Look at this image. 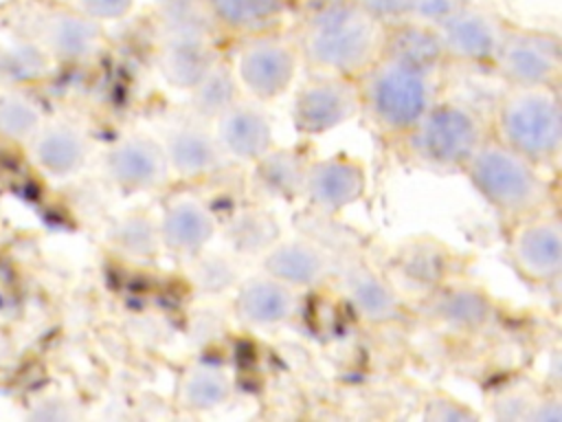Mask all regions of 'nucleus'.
I'll list each match as a JSON object with an SVG mask.
<instances>
[{
  "instance_id": "1",
  "label": "nucleus",
  "mask_w": 562,
  "mask_h": 422,
  "mask_svg": "<svg viewBox=\"0 0 562 422\" xmlns=\"http://www.w3.org/2000/svg\"><path fill=\"white\" fill-rule=\"evenodd\" d=\"M290 31L303 66L358 79L380 57L386 24L356 0H314L299 9Z\"/></svg>"
},
{
  "instance_id": "2",
  "label": "nucleus",
  "mask_w": 562,
  "mask_h": 422,
  "mask_svg": "<svg viewBox=\"0 0 562 422\" xmlns=\"http://www.w3.org/2000/svg\"><path fill=\"white\" fill-rule=\"evenodd\" d=\"M439 75L441 70L380 53V57L356 79L360 114L375 132L397 141L441 97Z\"/></svg>"
},
{
  "instance_id": "3",
  "label": "nucleus",
  "mask_w": 562,
  "mask_h": 422,
  "mask_svg": "<svg viewBox=\"0 0 562 422\" xmlns=\"http://www.w3.org/2000/svg\"><path fill=\"white\" fill-rule=\"evenodd\" d=\"M461 171L474 191L509 222L551 207L553 187L547 169L494 136L479 145Z\"/></svg>"
},
{
  "instance_id": "4",
  "label": "nucleus",
  "mask_w": 562,
  "mask_h": 422,
  "mask_svg": "<svg viewBox=\"0 0 562 422\" xmlns=\"http://www.w3.org/2000/svg\"><path fill=\"white\" fill-rule=\"evenodd\" d=\"M490 136L551 169L562 152L560 92L551 86H507L492 112Z\"/></svg>"
},
{
  "instance_id": "5",
  "label": "nucleus",
  "mask_w": 562,
  "mask_h": 422,
  "mask_svg": "<svg viewBox=\"0 0 562 422\" xmlns=\"http://www.w3.org/2000/svg\"><path fill=\"white\" fill-rule=\"evenodd\" d=\"M487 136L490 123L474 106L439 97L397 141L404 156L419 167L461 171Z\"/></svg>"
},
{
  "instance_id": "6",
  "label": "nucleus",
  "mask_w": 562,
  "mask_h": 422,
  "mask_svg": "<svg viewBox=\"0 0 562 422\" xmlns=\"http://www.w3.org/2000/svg\"><path fill=\"white\" fill-rule=\"evenodd\" d=\"M241 92L259 103L279 99L294 84L303 66L290 29L235 40L231 62Z\"/></svg>"
},
{
  "instance_id": "7",
  "label": "nucleus",
  "mask_w": 562,
  "mask_h": 422,
  "mask_svg": "<svg viewBox=\"0 0 562 422\" xmlns=\"http://www.w3.org/2000/svg\"><path fill=\"white\" fill-rule=\"evenodd\" d=\"M490 70L507 86H560L562 44L555 31L509 24Z\"/></svg>"
},
{
  "instance_id": "8",
  "label": "nucleus",
  "mask_w": 562,
  "mask_h": 422,
  "mask_svg": "<svg viewBox=\"0 0 562 422\" xmlns=\"http://www.w3.org/2000/svg\"><path fill=\"white\" fill-rule=\"evenodd\" d=\"M507 262L529 286H553L562 275V224L555 211L544 209L512 222Z\"/></svg>"
},
{
  "instance_id": "9",
  "label": "nucleus",
  "mask_w": 562,
  "mask_h": 422,
  "mask_svg": "<svg viewBox=\"0 0 562 422\" xmlns=\"http://www.w3.org/2000/svg\"><path fill=\"white\" fill-rule=\"evenodd\" d=\"M509 24L512 22L490 4L470 0L448 20H443L435 31L446 64L490 68Z\"/></svg>"
},
{
  "instance_id": "10",
  "label": "nucleus",
  "mask_w": 562,
  "mask_h": 422,
  "mask_svg": "<svg viewBox=\"0 0 562 422\" xmlns=\"http://www.w3.org/2000/svg\"><path fill=\"white\" fill-rule=\"evenodd\" d=\"M360 116L358 81L351 77L314 73L292 99L290 119L299 134L318 136Z\"/></svg>"
},
{
  "instance_id": "11",
  "label": "nucleus",
  "mask_w": 562,
  "mask_h": 422,
  "mask_svg": "<svg viewBox=\"0 0 562 422\" xmlns=\"http://www.w3.org/2000/svg\"><path fill=\"white\" fill-rule=\"evenodd\" d=\"M29 37L40 42L55 64H88L105 48L103 24L70 4L40 9L31 18Z\"/></svg>"
},
{
  "instance_id": "12",
  "label": "nucleus",
  "mask_w": 562,
  "mask_h": 422,
  "mask_svg": "<svg viewBox=\"0 0 562 422\" xmlns=\"http://www.w3.org/2000/svg\"><path fill=\"white\" fill-rule=\"evenodd\" d=\"M103 171L114 187L127 193L158 191L171 180L162 143L143 132L114 141L103 156Z\"/></svg>"
},
{
  "instance_id": "13",
  "label": "nucleus",
  "mask_w": 562,
  "mask_h": 422,
  "mask_svg": "<svg viewBox=\"0 0 562 422\" xmlns=\"http://www.w3.org/2000/svg\"><path fill=\"white\" fill-rule=\"evenodd\" d=\"M217 33L204 29H165L158 31L156 68L176 90H191L200 77L224 55L217 46Z\"/></svg>"
},
{
  "instance_id": "14",
  "label": "nucleus",
  "mask_w": 562,
  "mask_h": 422,
  "mask_svg": "<svg viewBox=\"0 0 562 422\" xmlns=\"http://www.w3.org/2000/svg\"><path fill=\"white\" fill-rule=\"evenodd\" d=\"M364 191L367 169L358 158L345 154L310 158L303 182V198L314 211L323 215H336L356 204Z\"/></svg>"
},
{
  "instance_id": "15",
  "label": "nucleus",
  "mask_w": 562,
  "mask_h": 422,
  "mask_svg": "<svg viewBox=\"0 0 562 422\" xmlns=\"http://www.w3.org/2000/svg\"><path fill=\"white\" fill-rule=\"evenodd\" d=\"M156 220L162 248L182 259L206 251L220 229L215 211L200 196L189 191L169 196Z\"/></svg>"
},
{
  "instance_id": "16",
  "label": "nucleus",
  "mask_w": 562,
  "mask_h": 422,
  "mask_svg": "<svg viewBox=\"0 0 562 422\" xmlns=\"http://www.w3.org/2000/svg\"><path fill=\"white\" fill-rule=\"evenodd\" d=\"M160 143L171 176L180 180H206L231 165L215 138L211 123L200 121L195 116L171 125Z\"/></svg>"
},
{
  "instance_id": "17",
  "label": "nucleus",
  "mask_w": 562,
  "mask_h": 422,
  "mask_svg": "<svg viewBox=\"0 0 562 422\" xmlns=\"http://www.w3.org/2000/svg\"><path fill=\"white\" fill-rule=\"evenodd\" d=\"M211 127L228 163L252 165L274 145L270 114L266 112L263 103L246 95L228 106L211 123Z\"/></svg>"
},
{
  "instance_id": "18",
  "label": "nucleus",
  "mask_w": 562,
  "mask_h": 422,
  "mask_svg": "<svg viewBox=\"0 0 562 422\" xmlns=\"http://www.w3.org/2000/svg\"><path fill=\"white\" fill-rule=\"evenodd\" d=\"M299 310V290L259 270L241 277L233 295V312L246 327H279L290 323Z\"/></svg>"
},
{
  "instance_id": "19",
  "label": "nucleus",
  "mask_w": 562,
  "mask_h": 422,
  "mask_svg": "<svg viewBox=\"0 0 562 422\" xmlns=\"http://www.w3.org/2000/svg\"><path fill=\"white\" fill-rule=\"evenodd\" d=\"M220 37L244 40L288 29L290 18L301 9L296 0H202Z\"/></svg>"
},
{
  "instance_id": "20",
  "label": "nucleus",
  "mask_w": 562,
  "mask_h": 422,
  "mask_svg": "<svg viewBox=\"0 0 562 422\" xmlns=\"http://www.w3.org/2000/svg\"><path fill=\"white\" fill-rule=\"evenodd\" d=\"M259 259L263 273L294 290L312 288L325 281L331 273L329 253L312 237H279L259 255Z\"/></svg>"
},
{
  "instance_id": "21",
  "label": "nucleus",
  "mask_w": 562,
  "mask_h": 422,
  "mask_svg": "<svg viewBox=\"0 0 562 422\" xmlns=\"http://www.w3.org/2000/svg\"><path fill=\"white\" fill-rule=\"evenodd\" d=\"M31 160L50 178L77 174L90 156L88 132L72 121H44L29 141Z\"/></svg>"
},
{
  "instance_id": "22",
  "label": "nucleus",
  "mask_w": 562,
  "mask_h": 422,
  "mask_svg": "<svg viewBox=\"0 0 562 422\" xmlns=\"http://www.w3.org/2000/svg\"><path fill=\"white\" fill-rule=\"evenodd\" d=\"M340 290L353 314L371 325L393 323L402 316V299L395 288L371 266L349 262L342 266Z\"/></svg>"
},
{
  "instance_id": "23",
  "label": "nucleus",
  "mask_w": 562,
  "mask_h": 422,
  "mask_svg": "<svg viewBox=\"0 0 562 422\" xmlns=\"http://www.w3.org/2000/svg\"><path fill=\"white\" fill-rule=\"evenodd\" d=\"M426 314L441 327L457 334H474L492 323L494 303L476 286L441 284L430 290Z\"/></svg>"
},
{
  "instance_id": "24",
  "label": "nucleus",
  "mask_w": 562,
  "mask_h": 422,
  "mask_svg": "<svg viewBox=\"0 0 562 422\" xmlns=\"http://www.w3.org/2000/svg\"><path fill=\"white\" fill-rule=\"evenodd\" d=\"M233 376L224 365L198 360L180 371L173 389V400L182 411L206 413L224 407L233 398Z\"/></svg>"
},
{
  "instance_id": "25",
  "label": "nucleus",
  "mask_w": 562,
  "mask_h": 422,
  "mask_svg": "<svg viewBox=\"0 0 562 422\" xmlns=\"http://www.w3.org/2000/svg\"><path fill=\"white\" fill-rule=\"evenodd\" d=\"M310 158L294 147H270L261 158H257L252 169L255 189L272 200H296L303 198V182Z\"/></svg>"
},
{
  "instance_id": "26",
  "label": "nucleus",
  "mask_w": 562,
  "mask_h": 422,
  "mask_svg": "<svg viewBox=\"0 0 562 422\" xmlns=\"http://www.w3.org/2000/svg\"><path fill=\"white\" fill-rule=\"evenodd\" d=\"M191 114L200 121L213 123L228 106H233L239 97H244L231 59L222 55L202 77L200 81L187 90Z\"/></svg>"
},
{
  "instance_id": "27",
  "label": "nucleus",
  "mask_w": 562,
  "mask_h": 422,
  "mask_svg": "<svg viewBox=\"0 0 562 422\" xmlns=\"http://www.w3.org/2000/svg\"><path fill=\"white\" fill-rule=\"evenodd\" d=\"M382 53L413 62L424 68L443 70L446 57L437 37V31L413 20H400L386 24Z\"/></svg>"
},
{
  "instance_id": "28",
  "label": "nucleus",
  "mask_w": 562,
  "mask_h": 422,
  "mask_svg": "<svg viewBox=\"0 0 562 422\" xmlns=\"http://www.w3.org/2000/svg\"><path fill=\"white\" fill-rule=\"evenodd\" d=\"M226 242L237 255H261L279 240V224L272 213L259 207H241L224 224Z\"/></svg>"
},
{
  "instance_id": "29",
  "label": "nucleus",
  "mask_w": 562,
  "mask_h": 422,
  "mask_svg": "<svg viewBox=\"0 0 562 422\" xmlns=\"http://www.w3.org/2000/svg\"><path fill=\"white\" fill-rule=\"evenodd\" d=\"M112 246L130 259H151L160 253L158 220L145 211L121 215L110 229Z\"/></svg>"
},
{
  "instance_id": "30",
  "label": "nucleus",
  "mask_w": 562,
  "mask_h": 422,
  "mask_svg": "<svg viewBox=\"0 0 562 422\" xmlns=\"http://www.w3.org/2000/svg\"><path fill=\"white\" fill-rule=\"evenodd\" d=\"M53 57L29 35H20L15 42L4 46V86L24 88L53 75Z\"/></svg>"
},
{
  "instance_id": "31",
  "label": "nucleus",
  "mask_w": 562,
  "mask_h": 422,
  "mask_svg": "<svg viewBox=\"0 0 562 422\" xmlns=\"http://www.w3.org/2000/svg\"><path fill=\"white\" fill-rule=\"evenodd\" d=\"M44 123V112L33 95L24 88H7L0 92V136L7 141L29 143Z\"/></svg>"
},
{
  "instance_id": "32",
  "label": "nucleus",
  "mask_w": 562,
  "mask_h": 422,
  "mask_svg": "<svg viewBox=\"0 0 562 422\" xmlns=\"http://www.w3.org/2000/svg\"><path fill=\"white\" fill-rule=\"evenodd\" d=\"M397 268L408 279V284L426 288L430 292L443 284L448 262L441 244L417 242V244L402 246L397 257Z\"/></svg>"
},
{
  "instance_id": "33",
  "label": "nucleus",
  "mask_w": 562,
  "mask_h": 422,
  "mask_svg": "<svg viewBox=\"0 0 562 422\" xmlns=\"http://www.w3.org/2000/svg\"><path fill=\"white\" fill-rule=\"evenodd\" d=\"M187 262L191 264L189 266L191 284L204 295L226 292L235 288L237 281L241 279L235 257L224 253H209L206 248Z\"/></svg>"
},
{
  "instance_id": "34",
  "label": "nucleus",
  "mask_w": 562,
  "mask_h": 422,
  "mask_svg": "<svg viewBox=\"0 0 562 422\" xmlns=\"http://www.w3.org/2000/svg\"><path fill=\"white\" fill-rule=\"evenodd\" d=\"M465 2H470V0H411L408 13L404 20H413L424 26L437 29L443 20H448Z\"/></svg>"
},
{
  "instance_id": "35",
  "label": "nucleus",
  "mask_w": 562,
  "mask_h": 422,
  "mask_svg": "<svg viewBox=\"0 0 562 422\" xmlns=\"http://www.w3.org/2000/svg\"><path fill=\"white\" fill-rule=\"evenodd\" d=\"M66 4L81 11L88 18L105 24V22L123 20L132 11L134 0H68Z\"/></svg>"
},
{
  "instance_id": "36",
  "label": "nucleus",
  "mask_w": 562,
  "mask_h": 422,
  "mask_svg": "<svg viewBox=\"0 0 562 422\" xmlns=\"http://www.w3.org/2000/svg\"><path fill=\"white\" fill-rule=\"evenodd\" d=\"M428 420H472L474 411H470L465 404H461L459 400L450 398V396H432L426 402V413Z\"/></svg>"
},
{
  "instance_id": "37",
  "label": "nucleus",
  "mask_w": 562,
  "mask_h": 422,
  "mask_svg": "<svg viewBox=\"0 0 562 422\" xmlns=\"http://www.w3.org/2000/svg\"><path fill=\"white\" fill-rule=\"evenodd\" d=\"M360 2L369 13H373L384 24H393L406 18L411 0H356Z\"/></svg>"
},
{
  "instance_id": "38",
  "label": "nucleus",
  "mask_w": 562,
  "mask_h": 422,
  "mask_svg": "<svg viewBox=\"0 0 562 422\" xmlns=\"http://www.w3.org/2000/svg\"><path fill=\"white\" fill-rule=\"evenodd\" d=\"M527 420L538 422H560L562 420V400L558 393H544L533 400Z\"/></svg>"
},
{
  "instance_id": "39",
  "label": "nucleus",
  "mask_w": 562,
  "mask_h": 422,
  "mask_svg": "<svg viewBox=\"0 0 562 422\" xmlns=\"http://www.w3.org/2000/svg\"><path fill=\"white\" fill-rule=\"evenodd\" d=\"M0 86H4V46L0 44Z\"/></svg>"
},
{
  "instance_id": "40",
  "label": "nucleus",
  "mask_w": 562,
  "mask_h": 422,
  "mask_svg": "<svg viewBox=\"0 0 562 422\" xmlns=\"http://www.w3.org/2000/svg\"><path fill=\"white\" fill-rule=\"evenodd\" d=\"M296 2L303 7V4H307V2H314V0H296Z\"/></svg>"
}]
</instances>
